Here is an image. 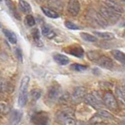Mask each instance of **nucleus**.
I'll list each match as a JSON object with an SVG mask.
<instances>
[{"label":"nucleus","mask_w":125,"mask_h":125,"mask_svg":"<svg viewBox=\"0 0 125 125\" xmlns=\"http://www.w3.org/2000/svg\"><path fill=\"white\" fill-rule=\"evenodd\" d=\"M65 26L67 28H69V29H72V30H78V29H80V27L78 25H75L74 23H73V22H70V21H66L65 22Z\"/></svg>","instance_id":"obj_31"},{"label":"nucleus","mask_w":125,"mask_h":125,"mask_svg":"<svg viewBox=\"0 0 125 125\" xmlns=\"http://www.w3.org/2000/svg\"><path fill=\"white\" fill-rule=\"evenodd\" d=\"M10 90V85L4 80H0V92H7Z\"/></svg>","instance_id":"obj_28"},{"label":"nucleus","mask_w":125,"mask_h":125,"mask_svg":"<svg viewBox=\"0 0 125 125\" xmlns=\"http://www.w3.org/2000/svg\"><path fill=\"white\" fill-rule=\"evenodd\" d=\"M100 13L104 16V18L107 21V23H111V24H115L116 22L119 21L120 18V14L116 11H114L113 10L109 9L108 7H102L100 9Z\"/></svg>","instance_id":"obj_2"},{"label":"nucleus","mask_w":125,"mask_h":125,"mask_svg":"<svg viewBox=\"0 0 125 125\" xmlns=\"http://www.w3.org/2000/svg\"><path fill=\"white\" fill-rule=\"evenodd\" d=\"M70 99H71V96H70L69 93H64V94H61V96L59 97V99H58V102L60 103V104H64V103H67V102H69Z\"/></svg>","instance_id":"obj_32"},{"label":"nucleus","mask_w":125,"mask_h":125,"mask_svg":"<svg viewBox=\"0 0 125 125\" xmlns=\"http://www.w3.org/2000/svg\"><path fill=\"white\" fill-rule=\"evenodd\" d=\"M124 26H125V24H124Z\"/></svg>","instance_id":"obj_41"},{"label":"nucleus","mask_w":125,"mask_h":125,"mask_svg":"<svg viewBox=\"0 0 125 125\" xmlns=\"http://www.w3.org/2000/svg\"><path fill=\"white\" fill-rule=\"evenodd\" d=\"M80 9H81V6H80V2L78 0H70L69 1L67 10L71 15L77 16L80 12Z\"/></svg>","instance_id":"obj_9"},{"label":"nucleus","mask_w":125,"mask_h":125,"mask_svg":"<svg viewBox=\"0 0 125 125\" xmlns=\"http://www.w3.org/2000/svg\"><path fill=\"white\" fill-rule=\"evenodd\" d=\"M32 122L35 125H48L49 124V117L45 112L35 113L31 118Z\"/></svg>","instance_id":"obj_4"},{"label":"nucleus","mask_w":125,"mask_h":125,"mask_svg":"<svg viewBox=\"0 0 125 125\" xmlns=\"http://www.w3.org/2000/svg\"><path fill=\"white\" fill-rule=\"evenodd\" d=\"M54 60L56 61L57 64L61 65V66H65L70 63V59L66 56H64L62 54H55L54 55Z\"/></svg>","instance_id":"obj_15"},{"label":"nucleus","mask_w":125,"mask_h":125,"mask_svg":"<svg viewBox=\"0 0 125 125\" xmlns=\"http://www.w3.org/2000/svg\"><path fill=\"white\" fill-rule=\"evenodd\" d=\"M19 8L24 13H29L31 11V6L25 0H20L19 1Z\"/></svg>","instance_id":"obj_21"},{"label":"nucleus","mask_w":125,"mask_h":125,"mask_svg":"<svg viewBox=\"0 0 125 125\" xmlns=\"http://www.w3.org/2000/svg\"><path fill=\"white\" fill-rule=\"evenodd\" d=\"M10 112V107L4 103H0V115H7Z\"/></svg>","instance_id":"obj_29"},{"label":"nucleus","mask_w":125,"mask_h":125,"mask_svg":"<svg viewBox=\"0 0 125 125\" xmlns=\"http://www.w3.org/2000/svg\"><path fill=\"white\" fill-rule=\"evenodd\" d=\"M116 93L119 102H120L121 104L125 105V87L123 86H119L116 88Z\"/></svg>","instance_id":"obj_17"},{"label":"nucleus","mask_w":125,"mask_h":125,"mask_svg":"<svg viewBox=\"0 0 125 125\" xmlns=\"http://www.w3.org/2000/svg\"><path fill=\"white\" fill-rule=\"evenodd\" d=\"M104 5L106 7H108L109 9L113 10L114 11L119 13V14L123 13V11H124L123 8L120 6L118 2H116V1H114V0H105V1H104Z\"/></svg>","instance_id":"obj_13"},{"label":"nucleus","mask_w":125,"mask_h":125,"mask_svg":"<svg viewBox=\"0 0 125 125\" xmlns=\"http://www.w3.org/2000/svg\"><path fill=\"white\" fill-rule=\"evenodd\" d=\"M94 34L98 37L102 38V39H106V40H110V39H114V34L113 33H110V32H98L95 31Z\"/></svg>","instance_id":"obj_23"},{"label":"nucleus","mask_w":125,"mask_h":125,"mask_svg":"<svg viewBox=\"0 0 125 125\" xmlns=\"http://www.w3.org/2000/svg\"><path fill=\"white\" fill-rule=\"evenodd\" d=\"M65 51L67 53H69L70 55L73 56H76V57H79V58H82L84 55H85V52L83 50L81 46H78V45H73V46H70L68 48H66Z\"/></svg>","instance_id":"obj_11"},{"label":"nucleus","mask_w":125,"mask_h":125,"mask_svg":"<svg viewBox=\"0 0 125 125\" xmlns=\"http://www.w3.org/2000/svg\"><path fill=\"white\" fill-rule=\"evenodd\" d=\"M96 63L102 67V68H104V69H107V70H112L113 67H114V63L113 61L109 58V57H107L105 56H101L99 57V59L96 61Z\"/></svg>","instance_id":"obj_10"},{"label":"nucleus","mask_w":125,"mask_h":125,"mask_svg":"<svg viewBox=\"0 0 125 125\" xmlns=\"http://www.w3.org/2000/svg\"><path fill=\"white\" fill-rule=\"evenodd\" d=\"M33 37L35 38L37 41L40 39V34H39V30H38V29H36V30H35V32L33 33Z\"/></svg>","instance_id":"obj_35"},{"label":"nucleus","mask_w":125,"mask_h":125,"mask_svg":"<svg viewBox=\"0 0 125 125\" xmlns=\"http://www.w3.org/2000/svg\"><path fill=\"white\" fill-rule=\"evenodd\" d=\"M42 12L44 13V15L47 16L48 18L56 19L59 17V14L56 12V11H55V10H51V9L45 8V7H42Z\"/></svg>","instance_id":"obj_19"},{"label":"nucleus","mask_w":125,"mask_h":125,"mask_svg":"<svg viewBox=\"0 0 125 125\" xmlns=\"http://www.w3.org/2000/svg\"><path fill=\"white\" fill-rule=\"evenodd\" d=\"M71 69L75 71V72H84V71H86V70L88 69V67L85 66V65H81V64L74 63V64H73V65L71 66Z\"/></svg>","instance_id":"obj_25"},{"label":"nucleus","mask_w":125,"mask_h":125,"mask_svg":"<svg viewBox=\"0 0 125 125\" xmlns=\"http://www.w3.org/2000/svg\"><path fill=\"white\" fill-rule=\"evenodd\" d=\"M63 125H77L76 123V121H75V119L73 117H72V118H68V119H66L64 121L62 122Z\"/></svg>","instance_id":"obj_34"},{"label":"nucleus","mask_w":125,"mask_h":125,"mask_svg":"<svg viewBox=\"0 0 125 125\" xmlns=\"http://www.w3.org/2000/svg\"><path fill=\"white\" fill-rule=\"evenodd\" d=\"M61 94H62L61 93V88L58 85H52L48 90L47 98L52 102H56V101H58Z\"/></svg>","instance_id":"obj_7"},{"label":"nucleus","mask_w":125,"mask_h":125,"mask_svg":"<svg viewBox=\"0 0 125 125\" xmlns=\"http://www.w3.org/2000/svg\"><path fill=\"white\" fill-rule=\"evenodd\" d=\"M72 117H74V113L72 109L70 108H67V109H64L62 111L57 113L56 115V120L60 123H62L63 121L68 118H72Z\"/></svg>","instance_id":"obj_12"},{"label":"nucleus","mask_w":125,"mask_h":125,"mask_svg":"<svg viewBox=\"0 0 125 125\" xmlns=\"http://www.w3.org/2000/svg\"><path fill=\"white\" fill-rule=\"evenodd\" d=\"M26 24L29 25V26H34L35 24H36V21H35V18L32 16V15H27L26 16Z\"/></svg>","instance_id":"obj_33"},{"label":"nucleus","mask_w":125,"mask_h":125,"mask_svg":"<svg viewBox=\"0 0 125 125\" xmlns=\"http://www.w3.org/2000/svg\"><path fill=\"white\" fill-rule=\"evenodd\" d=\"M3 33H4L5 37L8 39V41L11 44H15L17 42V37L13 31L9 30V29H3Z\"/></svg>","instance_id":"obj_18"},{"label":"nucleus","mask_w":125,"mask_h":125,"mask_svg":"<svg viewBox=\"0 0 125 125\" xmlns=\"http://www.w3.org/2000/svg\"><path fill=\"white\" fill-rule=\"evenodd\" d=\"M81 38L86 41V42H95L97 41L96 37H94L93 35H90V34H88V33H81L80 34Z\"/></svg>","instance_id":"obj_24"},{"label":"nucleus","mask_w":125,"mask_h":125,"mask_svg":"<svg viewBox=\"0 0 125 125\" xmlns=\"http://www.w3.org/2000/svg\"><path fill=\"white\" fill-rule=\"evenodd\" d=\"M1 1H2V0H0V2H1Z\"/></svg>","instance_id":"obj_40"},{"label":"nucleus","mask_w":125,"mask_h":125,"mask_svg":"<svg viewBox=\"0 0 125 125\" xmlns=\"http://www.w3.org/2000/svg\"><path fill=\"white\" fill-rule=\"evenodd\" d=\"M22 112L19 110H11L10 111V121L12 125H16L20 122L22 119Z\"/></svg>","instance_id":"obj_14"},{"label":"nucleus","mask_w":125,"mask_h":125,"mask_svg":"<svg viewBox=\"0 0 125 125\" xmlns=\"http://www.w3.org/2000/svg\"><path fill=\"white\" fill-rule=\"evenodd\" d=\"M100 56H101L100 54L98 52H95V51H91V52H88V57L90 60L94 61V62H96L99 59Z\"/></svg>","instance_id":"obj_27"},{"label":"nucleus","mask_w":125,"mask_h":125,"mask_svg":"<svg viewBox=\"0 0 125 125\" xmlns=\"http://www.w3.org/2000/svg\"><path fill=\"white\" fill-rule=\"evenodd\" d=\"M112 56L121 64L125 65V54L122 53L119 50H113L112 51Z\"/></svg>","instance_id":"obj_20"},{"label":"nucleus","mask_w":125,"mask_h":125,"mask_svg":"<svg viewBox=\"0 0 125 125\" xmlns=\"http://www.w3.org/2000/svg\"><path fill=\"white\" fill-rule=\"evenodd\" d=\"M87 95V90L84 87H76L72 94V101L73 103H80L82 100H85Z\"/></svg>","instance_id":"obj_6"},{"label":"nucleus","mask_w":125,"mask_h":125,"mask_svg":"<svg viewBox=\"0 0 125 125\" xmlns=\"http://www.w3.org/2000/svg\"><path fill=\"white\" fill-rule=\"evenodd\" d=\"M88 18L90 19V21H91L92 23H94V24H96L97 25L102 26V27H105V26H107V24H108L107 21L104 18V16H103L100 12L95 11V10H91L88 11Z\"/></svg>","instance_id":"obj_3"},{"label":"nucleus","mask_w":125,"mask_h":125,"mask_svg":"<svg viewBox=\"0 0 125 125\" xmlns=\"http://www.w3.org/2000/svg\"><path fill=\"white\" fill-rule=\"evenodd\" d=\"M85 102L88 104L89 105H91L94 108H97L99 109L102 104L100 100V97L97 95L96 93H89L87 94L86 97H85Z\"/></svg>","instance_id":"obj_8"},{"label":"nucleus","mask_w":125,"mask_h":125,"mask_svg":"<svg viewBox=\"0 0 125 125\" xmlns=\"http://www.w3.org/2000/svg\"><path fill=\"white\" fill-rule=\"evenodd\" d=\"M42 90L39 89V88H34V89H32L31 92H30V96H31L32 101H34V102L38 101L42 97Z\"/></svg>","instance_id":"obj_22"},{"label":"nucleus","mask_w":125,"mask_h":125,"mask_svg":"<svg viewBox=\"0 0 125 125\" xmlns=\"http://www.w3.org/2000/svg\"><path fill=\"white\" fill-rule=\"evenodd\" d=\"M77 125H86L85 123H83V122H80V123H78Z\"/></svg>","instance_id":"obj_38"},{"label":"nucleus","mask_w":125,"mask_h":125,"mask_svg":"<svg viewBox=\"0 0 125 125\" xmlns=\"http://www.w3.org/2000/svg\"><path fill=\"white\" fill-rule=\"evenodd\" d=\"M121 1H122V2H123V3H125V0H121Z\"/></svg>","instance_id":"obj_39"},{"label":"nucleus","mask_w":125,"mask_h":125,"mask_svg":"<svg viewBox=\"0 0 125 125\" xmlns=\"http://www.w3.org/2000/svg\"><path fill=\"white\" fill-rule=\"evenodd\" d=\"M99 116H101L102 118H104V119H113V116L110 114V113H108L107 111H104V110H99L98 113H97Z\"/></svg>","instance_id":"obj_30"},{"label":"nucleus","mask_w":125,"mask_h":125,"mask_svg":"<svg viewBox=\"0 0 125 125\" xmlns=\"http://www.w3.org/2000/svg\"><path fill=\"white\" fill-rule=\"evenodd\" d=\"M28 84H29V77L24 76L19 89V96H18V104L20 107H24L26 104L27 101V90H28Z\"/></svg>","instance_id":"obj_1"},{"label":"nucleus","mask_w":125,"mask_h":125,"mask_svg":"<svg viewBox=\"0 0 125 125\" xmlns=\"http://www.w3.org/2000/svg\"><path fill=\"white\" fill-rule=\"evenodd\" d=\"M104 104L105 106L108 107L111 110L118 109V101L116 100L115 96L111 92H106L104 96Z\"/></svg>","instance_id":"obj_5"},{"label":"nucleus","mask_w":125,"mask_h":125,"mask_svg":"<svg viewBox=\"0 0 125 125\" xmlns=\"http://www.w3.org/2000/svg\"><path fill=\"white\" fill-rule=\"evenodd\" d=\"M120 124L125 125V119H123V120H121V121H120Z\"/></svg>","instance_id":"obj_37"},{"label":"nucleus","mask_w":125,"mask_h":125,"mask_svg":"<svg viewBox=\"0 0 125 125\" xmlns=\"http://www.w3.org/2000/svg\"><path fill=\"white\" fill-rule=\"evenodd\" d=\"M104 118H102L98 114H96V115H94L93 117L90 119L89 123H90V124H99V123L104 121Z\"/></svg>","instance_id":"obj_26"},{"label":"nucleus","mask_w":125,"mask_h":125,"mask_svg":"<svg viewBox=\"0 0 125 125\" xmlns=\"http://www.w3.org/2000/svg\"><path fill=\"white\" fill-rule=\"evenodd\" d=\"M42 33L43 36H45L48 39H53V38L56 37V32L54 31L50 26L46 25H42Z\"/></svg>","instance_id":"obj_16"},{"label":"nucleus","mask_w":125,"mask_h":125,"mask_svg":"<svg viewBox=\"0 0 125 125\" xmlns=\"http://www.w3.org/2000/svg\"><path fill=\"white\" fill-rule=\"evenodd\" d=\"M16 53H17V57H19V60L22 61V53H21V50H20L19 48H17Z\"/></svg>","instance_id":"obj_36"}]
</instances>
